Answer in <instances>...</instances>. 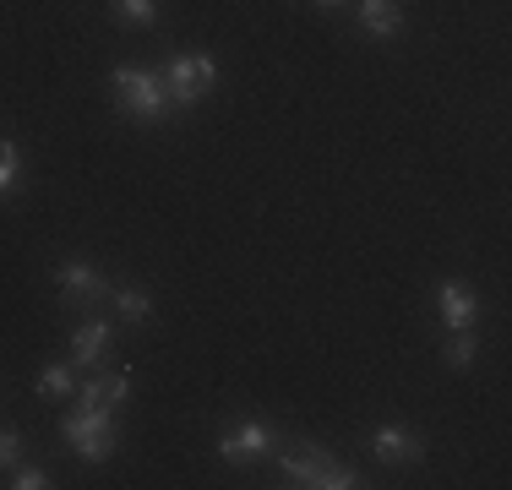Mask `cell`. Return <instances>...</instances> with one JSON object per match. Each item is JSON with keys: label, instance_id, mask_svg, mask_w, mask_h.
<instances>
[{"label": "cell", "instance_id": "obj_11", "mask_svg": "<svg viewBox=\"0 0 512 490\" xmlns=\"http://www.w3.org/2000/svg\"><path fill=\"white\" fill-rule=\"evenodd\" d=\"M33 387H39L44 398H71V392H77V365H44V371L33 376Z\"/></svg>", "mask_w": 512, "mask_h": 490}, {"label": "cell", "instance_id": "obj_12", "mask_svg": "<svg viewBox=\"0 0 512 490\" xmlns=\"http://www.w3.org/2000/svg\"><path fill=\"white\" fill-rule=\"evenodd\" d=\"M22 186V147L11 137H0V196H11Z\"/></svg>", "mask_w": 512, "mask_h": 490}, {"label": "cell", "instance_id": "obj_3", "mask_svg": "<svg viewBox=\"0 0 512 490\" xmlns=\"http://www.w3.org/2000/svg\"><path fill=\"white\" fill-rule=\"evenodd\" d=\"M60 436L82 463H104L120 447V414L115 409H77L60 420Z\"/></svg>", "mask_w": 512, "mask_h": 490}, {"label": "cell", "instance_id": "obj_13", "mask_svg": "<svg viewBox=\"0 0 512 490\" xmlns=\"http://www.w3.org/2000/svg\"><path fill=\"white\" fill-rule=\"evenodd\" d=\"M115 294V305H120V316H126L131 327H142L153 316V300H148V289H109Z\"/></svg>", "mask_w": 512, "mask_h": 490}, {"label": "cell", "instance_id": "obj_10", "mask_svg": "<svg viewBox=\"0 0 512 490\" xmlns=\"http://www.w3.org/2000/svg\"><path fill=\"white\" fill-rule=\"evenodd\" d=\"M360 28L371 39H393V33H404V6L398 0H360Z\"/></svg>", "mask_w": 512, "mask_h": 490}, {"label": "cell", "instance_id": "obj_1", "mask_svg": "<svg viewBox=\"0 0 512 490\" xmlns=\"http://www.w3.org/2000/svg\"><path fill=\"white\" fill-rule=\"evenodd\" d=\"M109 93H115V109L126 120H137V126H164L169 120V88L164 77L148 66H115L109 71Z\"/></svg>", "mask_w": 512, "mask_h": 490}, {"label": "cell", "instance_id": "obj_5", "mask_svg": "<svg viewBox=\"0 0 512 490\" xmlns=\"http://www.w3.org/2000/svg\"><path fill=\"white\" fill-rule=\"evenodd\" d=\"M262 452H273V425L267 420H240V425H229V431H218V458H224L229 469H251Z\"/></svg>", "mask_w": 512, "mask_h": 490}, {"label": "cell", "instance_id": "obj_14", "mask_svg": "<svg viewBox=\"0 0 512 490\" xmlns=\"http://www.w3.org/2000/svg\"><path fill=\"white\" fill-rule=\"evenodd\" d=\"M474 349H480V343H474V333H469V327H458V333L442 343V360L453 365V371H469V365H474Z\"/></svg>", "mask_w": 512, "mask_h": 490}, {"label": "cell", "instance_id": "obj_4", "mask_svg": "<svg viewBox=\"0 0 512 490\" xmlns=\"http://www.w3.org/2000/svg\"><path fill=\"white\" fill-rule=\"evenodd\" d=\"M158 77H164V88H169V104H175V109H191V104H202V98L218 88V60L202 55V49H191V55H175V60H169Z\"/></svg>", "mask_w": 512, "mask_h": 490}, {"label": "cell", "instance_id": "obj_6", "mask_svg": "<svg viewBox=\"0 0 512 490\" xmlns=\"http://www.w3.org/2000/svg\"><path fill=\"white\" fill-rule=\"evenodd\" d=\"M55 289H60V300L66 305H88V300H104L109 284L99 273H93L82 256H66V262H55Z\"/></svg>", "mask_w": 512, "mask_h": 490}, {"label": "cell", "instance_id": "obj_18", "mask_svg": "<svg viewBox=\"0 0 512 490\" xmlns=\"http://www.w3.org/2000/svg\"><path fill=\"white\" fill-rule=\"evenodd\" d=\"M77 409H109V403H104V382H99V376L77 382Z\"/></svg>", "mask_w": 512, "mask_h": 490}, {"label": "cell", "instance_id": "obj_8", "mask_svg": "<svg viewBox=\"0 0 512 490\" xmlns=\"http://www.w3.org/2000/svg\"><path fill=\"white\" fill-rule=\"evenodd\" d=\"M436 311H442V322L453 327H474L480 322V294H474L463 278H447V284H436Z\"/></svg>", "mask_w": 512, "mask_h": 490}, {"label": "cell", "instance_id": "obj_16", "mask_svg": "<svg viewBox=\"0 0 512 490\" xmlns=\"http://www.w3.org/2000/svg\"><path fill=\"white\" fill-rule=\"evenodd\" d=\"M104 403H109V409H126V403H131V371H115V376H104Z\"/></svg>", "mask_w": 512, "mask_h": 490}, {"label": "cell", "instance_id": "obj_2", "mask_svg": "<svg viewBox=\"0 0 512 490\" xmlns=\"http://www.w3.org/2000/svg\"><path fill=\"white\" fill-rule=\"evenodd\" d=\"M278 469H284L289 485H311V490H355L365 485L349 463H338L327 447H316V441H306V447H289L284 458H278Z\"/></svg>", "mask_w": 512, "mask_h": 490}, {"label": "cell", "instance_id": "obj_17", "mask_svg": "<svg viewBox=\"0 0 512 490\" xmlns=\"http://www.w3.org/2000/svg\"><path fill=\"white\" fill-rule=\"evenodd\" d=\"M11 485H17V490H50L55 480L44 469H33V463H17V469H11Z\"/></svg>", "mask_w": 512, "mask_h": 490}, {"label": "cell", "instance_id": "obj_20", "mask_svg": "<svg viewBox=\"0 0 512 490\" xmlns=\"http://www.w3.org/2000/svg\"><path fill=\"white\" fill-rule=\"evenodd\" d=\"M316 6H338V0H316Z\"/></svg>", "mask_w": 512, "mask_h": 490}, {"label": "cell", "instance_id": "obj_19", "mask_svg": "<svg viewBox=\"0 0 512 490\" xmlns=\"http://www.w3.org/2000/svg\"><path fill=\"white\" fill-rule=\"evenodd\" d=\"M22 463V431H0V469H17Z\"/></svg>", "mask_w": 512, "mask_h": 490}, {"label": "cell", "instance_id": "obj_7", "mask_svg": "<svg viewBox=\"0 0 512 490\" xmlns=\"http://www.w3.org/2000/svg\"><path fill=\"white\" fill-rule=\"evenodd\" d=\"M371 452H376L382 463H398V469H409V463L425 458V436L409 431V425H376Z\"/></svg>", "mask_w": 512, "mask_h": 490}, {"label": "cell", "instance_id": "obj_9", "mask_svg": "<svg viewBox=\"0 0 512 490\" xmlns=\"http://www.w3.org/2000/svg\"><path fill=\"white\" fill-rule=\"evenodd\" d=\"M109 343H115V333H109V322H99V316H88V322L71 333V365H104Z\"/></svg>", "mask_w": 512, "mask_h": 490}, {"label": "cell", "instance_id": "obj_15", "mask_svg": "<svg viewBox=\"0 0 512 490\" xmlns=\"http://www.w3.org/2000/svg\"><path fill=\"white\" fill-rule=\"evenodd\" d=\"M115 17L131 28H153L158 22V0H115Z\"/></svg>", "mask_w": 512, "mask_h": 490}]
</instances>
